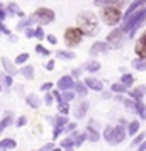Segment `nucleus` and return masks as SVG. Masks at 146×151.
<instances>
[{
    "label": "nucleus",
    "mask_w": 146,
    "mask_h": 151,
    "mask_svg": "<svg viewBox=\"0 0 146 151\" xmlns=\"http://www.w3.org/2000/svg\"><path fill=\"white\" fill-rule=\"evenodd\" d=\"M143 4H145V2H143V0H134V2H132L131 5H129V9H127V10H126L124 17H127V15H131L132 12H136V10H138V9L141 7V5H143Z\"/></svg>",
    "instance_id": "obj_28"
},
{
    "label": "nucleus",
    "mask_w": 146,
    "mask_h": 151,
    "mask_svg": "<svg viewBox=\"0 0 146 151\" xmlns=\"http://www.w3.org/2000/svg\"><path fill=\"white\" fill-rule=\"evenodd\" d=\"M77 22H78V29H82L83 34H88V36H93L99 32V24H97V17L85 10L77 17Z\"/></svg>",
    "instance_id": "obj_1"
},
{
    "label": "nucleus",
    "mask_w": 146,
    "mask_h": 151,
    "mask_svg": "<svg viewBox=\"0 0 146 151\" xmlns=\"http://www.w3.org/2000/svg\"><path fill=\"white\" fill-rule=\"evenodd\" d=\"M19 73H21L26 80H32V78H34V68H32L31 65H24V66L19 70Z\"/></svg>",
    "instance_id": "obj_20"
},
{
    "label": "nucleus",
    "mask_w": 146,
    "mask_h": 151,
    "mask_svg": "<svg viewBox=\"0 0 146 151\" xmlns=\"http://www.w3.org/2000/svg\"><path fill=\"white\" fill-rule=\"evenodd\" d=\"M5 10H7V14H12V15H17V17H21V19H24L26 15H24V12H22L21 9H19V5L17 4H9V5H5Z\"/></svg>",
    "instance_id": "obj_18"
},
{
    "label": "nucleus",
    "mask_w": 146,
    "mask_h": 151,
    "mask_svg": "<svg viewBox=\"0 0 146 151\" xmlns=\"http://www.w3.org/2000/svg\"><path fill=\"white\" fill-rule=\"evenodd\" d=\"M88 127H93V129L99 131V122L97 121H90V122H88Z\"/></svg>",
    "instance_id": "obj_53"
},
{
    "label": "nucleus",
    "mask_w": 146,
    "mask_h": 151,
    "mask_svg": "<svg viewBox=\"0 0 146 151\" xmlns=\"http://www.w3.org/2000/svg\"><path fill=\"white\" fill-rule=\"evenodd\" d=\"M119 83H122L126 88H127V87H131L132 83H134V76H132L131 73H124V75L121 76V82Z\"/></svg>",
    "instance_id": "obj_30"
},
{
    "label": "nucleus",
    "mask_w": 146,
    "mask_h": 151,
    "mask_svg": "<svg viewBox=\"0 0 146 151\" xmlns=\"http://www.w3.org/2000/svg\"><path fill=\"white\" fill-rule=\"evenodd\" d=\"M58 112H60V116H68L70 114V105L66 102H60L58 104Z\"/></svg>",
    "instance_id": "obj_34"
},
{
    "label": "nucleus",
    "mask_w": 146,
    "mask_h": 151,
    "mask_svg": "<svg viewBox=\"0 0 146 151\" xmlns=\"http://www.w3.org/2000/svg\"><path fill=\"white\" fill-rule=\"evenodd\" d=\"M53 93H49V92H46V95H44V104L46 105H53Z\"/></svg>",
    "instance_id": "obj_44"
},
{
    "label": "nucleus",
    "mask_w": 146,
    "mask_h": 151,
    "mask_svg": "<svg viewBox=\"0 0 146 151\" xmlns=\"http://www.w3.org/2000/svg\"><path fill=\"white\" fill-rule=\"evenodd\" d=\"M51 151H61V148H53Z\"/></svg>",
    "instance_id": "obj_57"
},
{
    "label": "nucleus",
    "mask_w": 146,
    "mask_h": 151,
    "mask_svg": "<svg viewBox=\"0 0 146 151\" xmlns=\"http://www.w3.org/2000/svg\"><path fill=\"white\" fill-rule=\"evenodd\" d=\"M111 90L114 92V93H122V92H127V88H126L122 83H119V82H117V83H114V85L111 87Z\"/></svg>",
    "instance_id": "obj_36"
},
{
    "label": "nucleus",
    "mask_w": 146,
    "mask_h": 151,
    "mask_svg": "<svg viewBox=\"0 0 146 151\" xmlns=\"http://www.w3.org/2000/svg\"><path fill=\"white\" fill-rule=\"evenodd\" d=\"M122 37H124V32L121 29H116V31H112L111 34L107 36L105 42L111 44L112 48H117V46H121V42H122Z\"/></svg>",
    "instance_id": "obj_9"
},
{
    "label": "nucleus",
    "mask_w": 146,
    "mask_h": 151,
    "mask_svg": "<svg viewBox=\"0 0 146 151\" xmlns=\"http://www.w3.org/2000/svg\"><path fill=\"white\" fill-rule=\"evenodd\" d=\"M34 37H36V39H39V41L46 37V34H44V31H42V27H41V26H37V27L34 29Z\"/></svg>",
    "instance_id": "obj_39"
},
{
    "label": "nucleus",
    "mask_w": 146,
    "mask_h": 151,
    "mask_svg": "<svg viewBox=\"0 0 146 151\" xmlns=\"http://www.w3.org/2000/svg\"><path fill=\"white\" fill-rule=\"evenodd\" d=\"M82 70H83V66H80V68H75V70H73V76H80Z\"/></svg>",
    "instance_id": "obj_54"
},
{
    "label": "nucleus",
    "mask_w": 146,
    "mask_h": 151,
    "mask_svg": "<svg viewBox=\"0 0 146 151\" xmlns=\"http://www.w3.org/2000/svg\"><path fill=\"white\" fill-rule=\"evenodd\" d=\"M109 49V44L107 42H104V41H97V42H93L92 44V48H90V53L92 56H97V55H102V53H105Z\"/></svg>",
    "instance_id": "obj_13"
},
{
    "label": "nucleus",
    "mask_w": 146,
    "mask_h": 151,
    "mask_svg": "<svg viewBox=\"0 0 146 151\" xmlns=\"http://www.w3.org/2000/svg\"><path fill=\"white\" fill-rule=\"evenodd\" d=\"M17 143H15L12 137H5V139H2L0 141V151H9V150H14Z\"/></svg>",
    "instance_id": "obj_19"
},
{
    "label": "nucleus",
    "mask_w": 146,
    "mask_h": 151,
    "mask_svg": "<svg viewBox=\"0 0 146 151\" xmlns=\"http://www.w3.org/2000/svg\"><path fill=\"white\" fill-rule=\"evenodd\" d=\"M134 51H136V56H138L139 60H146V32H143L141 37L138 39Z\"/></svg>",
    "instance_id": "obj_10"
},
{
    "label": "nucleus",
    "mask_w": 146,
    "mask_h": 151,
    "mask_svg": "<svg viewBox=\"0 0 146 151\" xmlns=\"http://www.w3.org/2000/svg\"><path fill=\"white\" fill-rule=\"evenodd\" d=\"M34 49H36V53H37V55H41V56H49V49H46L44 46H42V44H37Z\"/></svg>",
    "instance_id": "obj_40"
},
{
    "label": "nucleus",
    "mask_w": 146,
    "mask_h": 151,
    "mask_svg": "<svg viewBox=\"0 0 146 151\" xmlns=\"http://www.w3.org/2000/svg\"><path fill=\"white\" fill-rule=\"evenodd\" d=\"M26 104H27L29 107H32V109H39L41 99L36 95V93H27V95H26Z\"/></svg>",
    "instance_id": "obj_17"
},
{
    "label": "nucleus",
    "mask_w": 146,
    "mask_h": 151,
    "mask_svg": "<svg viewBox=\"0 0 146 151\" xmlns=\"http://www.w3.org/2000/svg\"><path fill=\"white\" fill-rule=\"evenodd\" d=\"M126 136H127V131L122 126H107L104 129V137L111 146H116V144L122 143L126 139Z\"/></svg>",
    "instance_id": "obj_3"
},
{
    "label": "nucleus",
    "mask_w": 146,
    "mask_h": 151,
    "mask_svg": "<svg viewBox=\"0 0 146 151\" xmlns=\"http://www.w3.org/2000/svg\"><path fill=\"white\" fill-rule=\"evenodd\" d=\"M83 83L87 85V88H88V90H93V92H102V90H104V85H102V82H100V80H97V78H93V76H88V78H87Z\"/></svg>",
    "instance_id": "obj_12"
},
{
    "label": "nucleus",
    "mask_w": 146,
    "mask_h": 151,
    "mask_svg": "<svg viewBox=\"0 0 146 151\" xmlns=\"http://www.w3.org/2000/svg\"><path fill=\"white\" fill-rule=\"evenodd\" d=\"M134 102H136V109H134V112L139 114L141 119H146V104H143L141 100H134Z\"/></svg>",
    "instance_id": "obj_25"
},
{
    "label": "nucleus",
    "mask_w": 146,
    "mask_h": 151,
    "mask_svg": "<svg viewBox=\"0 0 146 151\" xmlns=\"http://www.w3.org/2000/svg\"><path fill=\"white\" fill-rule=\"evenodd\" d=\"M85 134H87V139L88 141H92V143H95V141H99L100 139V134H99L97 129H93V127H88L87 126V131H85Z\"/></svg>",
    "instance_id": "obj_23"
},
{
    "label": "nucleus",
    "mask_w": 146,
    "mask_h": 151,
    "mask_svg": "<svg viewBox=\"0 0 146 151\" xmlns=\"http://www.w3.org/2000/svg\"><path fill=\"white\" fill-rule=\"evenodd\" d=\"M83 68H87L90 73H95V71H99V70H100V63H99L97 60H92V61H88L87 65H85Z\"/></svg>",
    "instance_id": "obj_31"
},
{
    "label": "nucleus",
    "mask_w": 146,
    "mask_h": 151,
    "mask_svg": "<svg viewBox=\"0 0 146 151\" xmlns=\"http://www.w3.org/2000/svg\"><path fill=\"white\" fill-rule=\"evenodd\" d=\"M56 87H58L60 92H70V90H73V87H75V80H73V76L65 75V76H61V78L58 80Z\"/></svg>",
    "instance_id": "obj_8"
},
{
    "label": "nucleus",
    "mask_w": 146,
    "mask_h": 151,
    "mask_svg": "<svg viewBox=\"0 0 146 151\" xmlns=\"http://www.w3.org/2000/svg\"><path fill=\"white\" fill-rule=\"evenodd\" d=\"M83 32H82V29L78 27H68L66 31H65V42L68 44L70 48H75L77 44H80L82 42V39H83Z\"/></svg>",
    "instance_id": "obj_6"
},
{
    "label": "nucleus",
    "mask_w": 146,
    "mask_h": 151,
    "mask_svg": "<svg viewBox=\"0 0 146 151\" xmlns=\"http://www.w3.org/2000/svg\"><path fill=\"white\" fill-rule=\"evenodd\" d=\"M136 151H146V139H145L141 144H139L138 148H136Z\"/></svg>",
    "instance_id": "obj_52"
},
{
    "label": "nucleus",
    "mask_w": 146,
    "mask_h": 151,
    "mask_svg": "<svg viewBox=\"0 0 146 151\" xmlns=\"http://www.w3.org/2000/svg\"><path fill=\"white\" fill-rule=\"evenodd\" d=\"M56 56H58L60 60H65V61H70V60H75V53H73V51H65V49H61V51H58V53H56Z\"/></svg>",
    "instance_id": "obj_26"
},
{
    "label": "nucleus",
    "mask_w": 146,
    "mask_h": 151,
    "mask_svg": "<svg viewBox=\"0 0 146 151\" xmlns=\"http://www.w3.org/2000/svg\"><path fill=\"white\" fill-rule=\"evenodd\" d=\"M126 131H127V134H129V136H132V137L136 136V134L139 132V121H138V119H134V121H131V122L127 124V129H126Z\"/></svg>",
    "instance_id": "obj_22"
},
{
    "label": "nucleus",
    "mask_w": 146,
    "mask_h": 151,
    "mask_svg": "<svg viewBox=\"0 0 146 151\" xmlns=\"http://www.w3.org/2000/svg\"><path fill=\"white\" fill-rule=\"evenodd\" d=\"M29 21H31V24H39L42 27V26H46V24L55 21V12L48 7H39L37 10H34L31 14Z\"/></svg>",
    "instance_id": "obj_4"
},
{
    "label": "nucleus",
    "mask_w": 146,
    "mask_h": 151,
    "mask_svg": "<svg viewBox=\"0 0 146 151\" xmlns=\"http://www.w3.org/2000/svg\"><path fill=\"white\" fill-rule=\"evenodd\" d=\"M145 137H146L145 132H138V134L134 136V139L131 141V148H138L139 144H141L143 141H145Z\"/></svg>",
    "instance_id": "obj_32"
},
{
    "label": "nucleus",
    "mask_w": 146,
    "mask_h": 151,
    "mask_svg": "<svg viewBox=\"0 0 146 151\" xmlns=\"http://www.w3.org/2000/svg\"><path fill=\"white\" fill-rule=\"evenodd\" d=\"M127 93H129V97H131V99H134V100H141V99H143V95L146 93V85L134 87V88H131Z\"/></svg>",
    "instance_id": "obj_15"
},
{
    "label": "nucleus",
    "mask_w": 146,
    "mask_h": 151,
    "mask_svg": "<svg viewBox=\"0 0 146 151\" xmlns=\"http://www.w3.org/2000/svg\"><path fill=\"white\" fill-rule=\"evenodd\" d=\"M51 122H53V127H55V129H53V139H56V137L63 132V127L68 124V119L65 116H55L51 119Z\"/></svg>",
    "instance_id": "obj_7"
},
{
    "label": "nucleus",
    "mask_w": 146,
    "mask_h": 151,
    "mask_svg": "<svg viewBox=\"0 0 146 151\" xmlns=\"http://www.w3.org/2000/svg\"><path fill=\"white\" fill-rule=\"evenodd\" d=\"M146 21V9H138L136 12H132L131 15H127L124 19V24L121 31L122 32H131V36H134V31Z\"/></svg>",
    "instance_id": "obj_2"
},
{
    "label": "nucleus",
    "mask_w": 146,
    "mask_h": 151,
    "mask_svg": "<svg viewBox=\"0 0 146 151\" xmlns=\"http://www.w3.org/2000/svg\"><path fill=\"white\" fill-rule=\"evenodd\" d=\"M24 32H26V37H27V39L34 37V29H32V27H27L26 31H24Z\"/></svg>",
    "instance_id": "obj_47"
},
{
    "label": "nucleus",
    "mask_w": 146,
    "mask_h": 151,
    "mask_svg": "<svg viewBox=\"0 0 146 151\" xmlns=\"http://www.w3.org/2000/svg\"><path fill=\"white\" fill-rule=\"evenodd\" d=\"M29 60V53H21V55H17V58L14 60V65L15 66H24Z\"/></svg>",
    "instance_id": "obj_29"
},
{
    "label": "nucleus",
    "mask_w": 146,
    "mask_h": 151,
    "mask_svg": "<svg viewBox=\"0 0 146 151\" xmlns=\"http://www.w3.org/2000/svg\"><path fill=\"white\" fill-rule=\"evenodd\" d=\"M2 88H4V87H2V85H0V92H2Z\"/></svg>",
    "instance_id": "obj_60"
},
{
    "label": "nucleus",
    "mask_w": 146,
    "mask_h": 151,
    "mask_svg": "<svg viewBox=\"0 0 146 151\" xmlns=\"http://www.w3.org/2000/svg\"><path fill=\"white\" fill-rule=\"evenodd\" d=\"M0 63H2V66H4V70H5V73H7L9 76H15L17 73H19L17 66H15L9 58H5V56H4V58H0Z\"/></svg>",
    "instance_id": "obj_11"
},
{
    "label": "nucleus",
    "mask_w": 146,
    "mask_h": 151,
    "mask_svg": "<svg viewBox=\"0 0 146 151\" xmlns=\"http://www.w3.org/2000/svg\"><path fill=\"white\" fill-rule=\"evenodd\" d=\"M51 88H53V83H51V82L42 83V87H41V90H42V92H49Z\"/></svg>",
    "instance_id": "obj_46"
},
{
    "label": "nucleus",
    "mask_w": 146,
    "mask_h": 151,
    "mask_svg": "<svg viewBox=\"0 0 146 151\" xmlns=\"http://www.w3.org/2000/svg\"><path fill=\"white\" fill-rule=\"evenodd\" d=\"M46 70H49V71L55 70V60H49V61L46 63Z\"/></svg>",
    "instance_id": "obj_49"
},
{
    "label": "nucleus",
    "mask_w": 146,
    "mask_h": 151,
    "mask_svg": "<svg viewBox=\"0 0 146 151\" xmlns=\"http://www.w3.org/2000/svg\"><path fill=\"white\" fill-rule=\"evenodd\" d=\"M26 124H27V117H26V116L17 117V121H15V126H17V127H24Z\"/></svg>",
    "instance_id": "obj_43"
},
{
    "label": "nucleus",
    "mask_w": 146,
    "mask_h": 151,
    "mask_svg": "<svg viewBox=\"0 0 146 151\" xmlns=\"http://www.w3.org/2000/svg\"><path fill=\"white\" fill-rule=\"evenodd\" d=\"M143 2H145V4H146V0H143Z\"/></svg>",
    "instance_id": "obj_61"
},
{
    "label": "nucleus",
    "mask_w": 146,
    "mask_h": 151,
    "mask_svg": "<svg viewBox=\"0 0 146 151\" xmlns=\"http://www.w3.org/2000/svg\"><path fill=\"white\" fill-rule=\"evenodd\" d=\"M53 148H55V146H53V143H48V144H44V146H42L39 151H51Z\"/></svg>",
    "instance_id": "obj_50"
},
{
    "label": "nucleus",
    "mask_w": 146,
    "mask_h": 151,
    "mask_svg": "<svg viewBox=\"0 0 146 151\" xmlns=\"http://www.w3.org/2000/svg\"><path fill=\"white\" fill-rule=\"evenodd\" d=\"M73 97H75V93H73L71 90H70V92H63V93H61V100L68 104L70 100H73Z\"/></svg>",
    "instance_id": "obj_41"
},
{
    "label": "nucleus",
    "mask_w": 146,
    "mask_h": 151,
    "mask_svg": "<svg viewBox=\"0 0 146 151\" xmlns=\"http://www.w3.org/2000/svg\"><path fill=\"white\" fill-rule=\"evenodd\" d=\"M102 97H104V99H109V97H111V92H102Z\"/></svg>",
    "instance_id": "obj_56"
},
{
    "label": "nucleus",
    "mask_w": 146,
    "mask_h": 151,
    "mask_svg": "<svg viewBox=\"0 0 146 151\" xmlns=\"http://www.w3.org/2000/svg\"><path fill=\"white\" fill-rule=\"evenodd\" d=\"M73 88H75V93H78L80 97H85L87 95V92H88V88H87V85H85L83 82H77Z\"/></svg>",
    "instance_id": "obj_27"
},
{
    "label": "nucleus",
    "mask_w": 146,
    "mask_h": 151,
    "mask_svg": "<svg viewBox=\"0 0 146 151\" xmlns=\"http://www.w3.org/2000/svg\"><path fill=\"white\" fill-rule=\"evenodd\" d=\"M9 41H10V42H15V41H17V37H15V36H12V34H10V36H9Z\"/></svg>",
    "instance_id": "obj_55"
},
{
    "label": "nucleus",
    "mask_w": 146,
    "mask_h": 151,
    "mask_svg": "<svg viewBox=\"0 0 146 151\" xmlns=\"http://www.w3.org/2000/svg\"><path fill=\"white\" fill-rule=\"evenodd\" d=\"M122 104L126 105V109H127V110H132V112H134V109H136V102H134L132 99H124Z\"/></svg>",
    "instance_id": "obj_38"
},
{
    "label": "nucleus",
    "mask_w": 146,
    "mask_h": 151,
    "mask_svg": "<svg viewBox=\"0 0 146 151\" xmlns=\"http://www.w3.org/2000/svg\"><path fill=\"white\" fill-rule=\"evenodd\" d=\"M27 27H31V21H29V19H21L15 29H17V31H26Z\"/></svg>",
    "instance_id": "obj_35"
},
{
    "label": "nucleus",
    "mask_w": 146,
    "mask_h": 151,
    "mask_svg": "<svg viewBox=\"0 0 146 151\" xmlns=\"http://www.w3.org/2000/svg\"><path fill=\"white\" fill-rule=\"evenodd\" d=\"M71 139H73L75 146H82V144L85 143V139H87V134H85V132H77V131H73V132H71Z\"/></svg>",
    "instance_id": "obj_21"
},
{
    "label": "nucleus",
    "mask_w": 146,
    "mask_h": 151,
    "mask_svg": "<svg viewBox=\"0 0 146 151\" xmlns=\"http://www.w3.org/2000/svg\"><path fill=\"white\" fill-rule=\"evenodd\" d=\"M4 7H5V5H4V4H2V2H0V9H4Z\"/></svg>",
    "instance_id": "obj_58"
},
{
    "label": "nucleus",
    "mask_w": 146,
    "mask_h": 151,
    "mask_svg": "<svg viewBox=\"0 0 146 151\" xmlns=\"http://www.w3.org/2000/svg\"><path fill=\"white\" fill-rule=\"evenodd\" d=\"M12 122H14V114L12 112H5V116L2 117V121H0V134L7 129Z\"/></svg>",
    "instance_id": "obj_16"
},
{
    "label": "nucleus",
    "mask_w": 146,
    "mask_h": 151,
    "mask_svg": "<svg viewBox=\"0 0 146 151\" xmlns=\"http://www.w3.org/2000/svg\"><path fill=\"white\" fill-rule=\"evenodd\" d=\"M46 39H48V42H49V44H56V42H58V39H56V36H53V34H48V36H46Z\"/></svg>",
    "instance_id": "obj_48"
},
{
    "label": "nucleus",
    "mask_w": 146,
    "mask_h": 151,
    "mask_svg": "<svg viewBox=\"0 0 146 151\" xmlns=\"http://www.w3.org/2000/svg\"><path fill=\"white\" fill-rule=\"evenodd\" d=\"M88 107H90V104L87 100H82L80 104H77V107H75V119H83L87 116V112H88Z\"/></svg>",
    "instance_id": "obj_14"
},
{
    "label": "nucleus",
    "mask_w": 146,
    "mask_h": 151,
    "mask_svg": "<svg viewBox=\"0 0 146 151\" xmlns=\"http://www.w3.org/2000/svg\"><path fill=\"white\" fill-rule=\"evenodd\" d=\"M65 151H73V148H68V150H65Z\"/></svg>",
    "instance_id": "obj_59"
},
{
    "label": "nucleus",
    "mask_w": 146,
    "mask_h": 151,
    "mask_svg": "<svg viewBox=\"0 0 146 151\" xmlns=\"http://www.w3.org/2000/svg\"><path fill=\"white\" fill-rule=\"evenodd\" d=\"M12 76H9L5 71H0V85L2 87H7V88H10L12 87Z\"/></svg>",
    "instance_id": "obj_24"
},
{
    "label": "nucleus",
    "mask_w": 146,
    "mask_h": 151,
    "mask_svg": "<svg viewBox=\"0 0 146 151\" xmlns=\"http://www.w3.org/2000/svg\"><path fill=\"white\" fill-rule=\"evenodd\" d=\"M0 34H5V36H10V29L4 26V22L0 21Z\"/></svg>",
    "instance_id": "obj_45"
},
{
    "label": "nucleus",
    "mask_w": 146,
    "mask_h": 151,
    "mask_svg": "<svg viewBox=\"0 0 146 151\" xmlns=\"http://www.w3.org/2000/svg\"><path fill=\"white\" fill-rule=\"evenodd\" d=\"M75 146V143H73V139H71V136L65 137L61 141V148H65V150H68V148H73Z\"/></svg>",
    "instance_id": "obj_37"
},
{
    "label": "nucleus",
    "mask_w": 146,
    "mask_h": 151,
    "mask_svg": "<svg viewBox=\"0 0 146 151\" xmlns=\"http://www.w3.org/2000/svg\"><path fill=\"white\" fill-rule=\"evenodd\" d=\"M132 68L139 70V71H146V60H132Z\"/></svg>",
    "instance_id": "obj_33"
},
{
    "label": "nucleus",
    "mask_w": 146,
    "mask_h": 151,
    "mask_svg": "<svg viewBox=\"0 0 146 151\" xmlns=\"http://www.w3.org/2000/svg\"><path fill=\"white\" fill-rule=\"evenodd\" d=\"M100 15H102V19H104V22L107 26H116L122 19V12L117 7H104Z\"/></svg>",
    "instance_id": "obj_5"
},
{
    "label": "nucleus",
    "mask_w": 146,
    "mask_h": 151,
    "mask_svg": "<svg viewBox=\"0 0 146 151\" xmlns=\"http://www.w3.org/2000/svg\"><path fill=\"white\" fill-rule=\"evenodd\" d=\"M7 10H5V7H4V9H0V21H2V22H4V19H5V17H7Z\"/></svg>",
    "instance_id": "obj_51"
},
{
    "label": "nucleus",
    "mask_w": 146,
    "mask_h": 151,
    "mask_svg": "<svg viewBox=\"0 0 146 151\" xmlns=\"http://www.w3.org/2000/svg\"><path fill=\"white\" fill-rule=\"evenodd\" d=\"M73 131H77V122H68L65 127H63V132H66V134L73 132Z\"/></svg>",
    "instance_id": "obj_42"
}]
</instances>
